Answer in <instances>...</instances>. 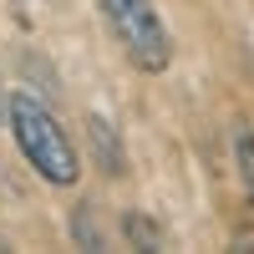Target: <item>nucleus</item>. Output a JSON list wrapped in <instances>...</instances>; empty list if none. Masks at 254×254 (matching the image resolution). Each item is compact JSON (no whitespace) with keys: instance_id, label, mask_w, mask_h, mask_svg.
Masks as SVG:
<instances>
[{"instance_id":"1","label":"nucleus","mask_w":254,"mask_h":254,"mask_svg":"<svg viewBox=\"0 0 254 254\" xmlns=\"http://www.w3.org/2000/svg\"><path fill=\"white\" fill-rule=\"evenodd\" d=\"M5 122H10V132H15L20 158H26L46 183H56V188L76 183V173H81L76 147H71L66 127L56 122V112L46 107V102H36V97H26V92H15V97H10V117H5Z\"/></svg>"},{"instance_id":"2","label":"nucleus","mask_w":254,"mask_h":254,"mask_svg":"<svg viewBox=\"0 0 254 254\" xmlns=\"http://www.w3.org/2000/svg\"><path fill=\"white\" fill-rule=\"evenodd\" d=\"M97 5H102V20L112 26V36L122 41V51H127V61H132L137 71H147V76L168 71L173 36H168L153 0H97Z\"/></svg>"},{"instance_id":"3","label":"nucleus","mask_w":254,"mask_h":254,"mask_svg":"<svg viewBox=\"0 0 254 254\" xmlns=\"http://www.w3.org/2000/svg\"><path fill=\"white\" fill-rule=\"evenodd\" d=\"M234 163H239V178H244V193H249V203H254V132L239 122L234 127Z\"/></svg>"},{"instance_id":"4","label":"nucleus","mask_w":254,"mask_h":254,"mask_svg":"<svg viewBox=\"0 0 254 254\" xmlns=\"http://www.w3.org/2000/svg\"><path fill=\"white\" fill-rule=\"evenodd\" d=\"M92 142H97V153H102V168H107V173H122V147L112 142V127L102 122V117H92Z\"/></svg>"},{"instance_id":"5","label":"nucleus","mask_w":254,"mask_h":254,"mask_svg":"<svg viewBox=\"0 0 254 254\" xmlns=\"http://www.w3.org/2000/svg\"><path fill=\"white\" fill-rule=\"evenodd\" d=\"M127 234H132V239H137L142 249H158V229H153V224H147V219H137V214H132V219H127Z\"/></svg>"},{"instance_id":"6","label":"nucleus","mask_w":254,"mask_h":254,"mask_svg":"<svg viewBox=\"0 0 254 254\" xmlns=\"http://www.w3.org/2000/svg\"><path fill=\"white\" fill-rule=\"evenodd\" d=\"M10 117V97H5V87H0V122Z\"/></svg>"},{"instance_id":"7","label":"nucleus","mask_w":254,"mask_h":254,"mask_svg":"<svg viewBox=\"0 0 254 254\" xmlns=\"http://www.w3.org/2000/svg\"><path fill=\"white\" fill-rule=\"evenodd\" d=\"M0 249H5V244H0Z\"/></svg>"}]
</instances>
